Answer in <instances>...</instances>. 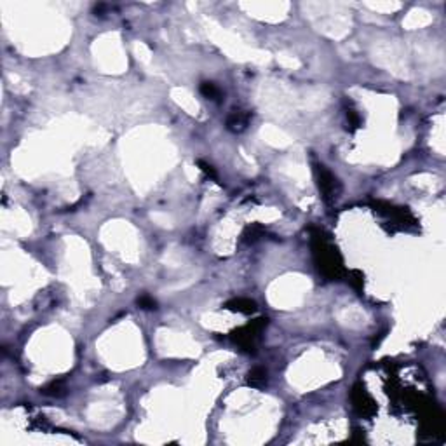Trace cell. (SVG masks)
I'll use <instances>...</instances> for the list:
<instances>
[{"label": "cell", "instance_id": "obj_7", "mask_svg": "<svg viewBox=\"0 0 446 446\" xmlns=\"http://www.w3.org/2000/svg\"><path fill=\"white\" fill-rule=\"evenodd\" d=\"M201 93L206 96L207 99H220V96H221V93H220V89H218L216 86H214L213 82H204L201 86Z\"/></svg>", "mask_w": 446, "mask_h": 446}, {"label": "cell", "instance_id": "obj_6", "mask_svg": "<svg viewBox=\"0 0 446 446\" xmlns=\"http://www.w3.org/2000/svg\"><path fill=\"white\" fill-rule=\"evenodd\" d=\"M248 382H249V385H253V387H261L265 382H267V371H265L263 368H255V370L249 371Z\"/></svg>", "mask_w": 446, "mask_h": 446}, {"label": "cell", "instance_id": "obj_1", "mask_svg": "<svg viewBox=\"0 0 446 446\" xmlns=\"http://www.w3.org/2000/svg\"><path fill=\"white\" fill-rule=\"evenodd\" d=\"M317 175H319V188H321L322 192V197H324L326 202L331 204V202H334L338 199V195H340V190H342L340 182H338L322 164L317 166Z\"/></svg>", "mask_w": 446, "mask_h": 446}, {"label": "cell", "instance_id": "obj_10", "mask_svg": "<svg viewBox=\"0 0 446 446\" xmlns=\"http://www.w3.org/2000/svg\"><path fill=\"white\" fill-rule=\"evenodd\" d=\"M199 166L202 168V171L204 173H207V175L209 176H213V178H216V173H214V169L209 166V164H206V162H202V160H199Z\"/></svg>", "mask_w": 446, "mask_h": 446}, {"label": "cell", "instance_id": "obj_9", "mask_svg": "<svg viewBox=\"0 0 446 446\" xmlns=\"http://www.w3.org/2000/svg\"><path fill=\"white\" fill-rule=\"evenodd\" d=\"M61 385H63V382H52L51 385L44 387L42 389V392L47 396H60L61 394Z\"/></svg>", "mask_w": 446, "mask_h": 446}, {"label": "cell", "instance_id": "obj_5", "mask_svg": "<svg viewBox=\"0 0 446 446\" xmlns=\"http://www.w3.org/2000/svg\"><path fill=\"white\" fill-rule=\"evenodd\" d=\"M227 309L237 310V312H242V314H249L256 309V303L248 298H236V300H230V302L227 303Z\"/></svg>", "mask_w": 446, "mask_h": 446}, {"label": "cell", "instance_id": "obj_3", "mask_svg": "<svg viewBox=\"0 0 446 446\" xmlns=\"http://www.w3.org/2000/svg\"><path fill=\"white\" fill-rule=\"evenodd\" d=\"M352 399H354V406H356V410L359 411V413L370 415L373 411V403L370 401V398L364 394V391H356L352 394Z\"/></svg>", "mask_w": 446, "mask_h": 446}, {"label": "cell", "instance_id": "obj_2", "mask_svg": "<svg viewBox=\"0 0 446 446\" xmlns=\"http://www.w3.org/2000/svg\"><path fill=\"white\" fill-rule=\"evenodd\" d=\"M265 324H267V319H258V321L253 322V324L246 326L244 329H239V331L234 333V340L239 345H242V347L253 349L255 347V340L258 338L260 329L263 328Z\"/></svg>", "mask_w": 446, "mask_h": 446}, {"label": "cell", "instance_id": "obj_4", "mask_svg": "<svg viewBox=\"0 0 446 446\" xmlns=\"http://www.w3.org/2000/svg\"><path fill=\"white\" fill-rule=\"evenodd\" d=\"M248 121H249V115L248 114L234 112V114L230 115L229 119H227V128H229L230 131H234V133H239V131L246 129V126H248Z\"/></svg>", "mask_w": 446, "mask_h": 446}, {"label": "cell", "instance_id": "obj_8", "mask_svg": "<svg viewBox=\"0 0 446 446\" xmlns=\"http://www.w3.org/2000/svg\"><path fill=\"white\" fill-rule=\"evenodd\" d=\"M138 305L145 310H155L157 309V302L152 297H148V295H143V297L138 298Z\"/></svg>", "mask_w": 446, "mask_h": 446}]
</instances>
